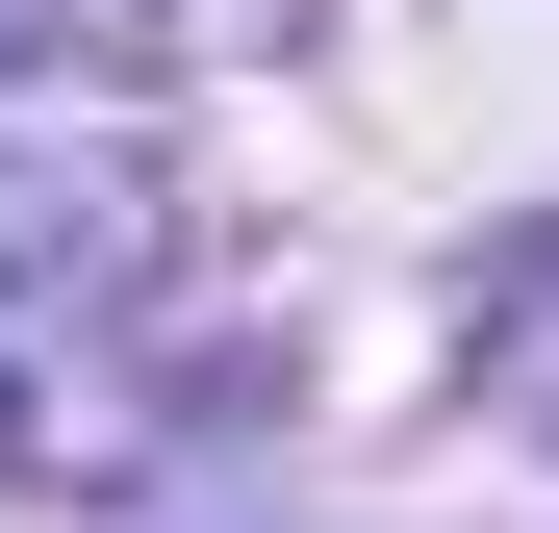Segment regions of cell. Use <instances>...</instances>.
<instances>
[{
	"mask_svg": "<svg viewBox=\"0 0 559 533\" xmlns=\"http://www.w3.org/2000/svg\"><path fill=\"white\" fill-rule=\"evenodd\" d=\"M0 51H26V0H0Z\"/></svg>",
	"mask_w": 559,
	"mask_h": 533,
	"instance_id": "6da1fadb",
	"label": "cell"
}]
</instances>
